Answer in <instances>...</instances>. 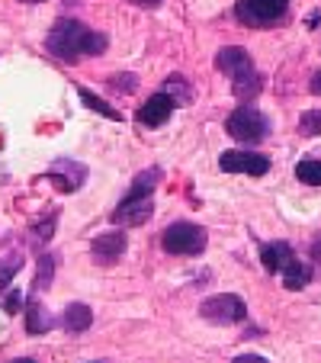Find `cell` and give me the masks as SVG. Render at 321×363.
Returning <instances> with one entry per match:
<instances>
[{
  "instance_id": "6da1fadb",
  "label": "cell",
  "mask_w": 321,
  "mask_h": 363,
  "mask_svg": "<svg viewBox=\"0 0 321 363\" xmlns=\"http://www.w3.org/2000/svg\"><path fill=\"white\" fill-rule=\"evenodd\" d=\"M106 45H110L106 35L94 33V29H87L77 20H58L45 39L48 55H55L64 65H74L77 58H87V55H100V52H106Z\"/></svg>"
},
{
  "instance_id": "7a4b0ae2",
  "label": "cell",
  "mask_w": 321,
  "mask_h": 363,
  "mask_svg": "<svg viewBox=\"0 0 321 363\" xmlns=\"http://www.w3.org/2000/svg\"><path fill=\"white\" fill-rule=\"evenodd\" d=\"M225 129H228V135L238 138L241 145H260L270 135L266 116L260 110H254V106H238V110L225 119Z\"/></svg>"
},
{
  "instance_id": "3957f363",
  "label": "cell",
  "mask_w": 321,
  "mask_h": 363,
  "mask_svg": "<svg viewBox=\"0 0 321 363\" xmlns=\"http://www.w3.org/2000/svg\"><path fill=\"white\" fill-rule=\"evenodd\" d=\"M161 245L167 254H184V257H196L205 251V228H199L196 222H174L164 228Z\"/></svg>"
},
{
  "instance_id": "277c9868",
  "label": "cell",
  "mask_w": 321,
  "mask_h": 363,
  "mask_svg": "<svg viewBox=\"0 0 321 363\" xmlns=\"http://www.w3.org/2000/svg\"><path fill=\"white\" fill-rule=\"evenodd\" d=\"M289 0H238L235 4V16L251 29H264V26H276L286 16Z\"/></svg>"
},
{
  "instance_id": "5b68a950",
  "label": "cell",
  "mask_w": 321,
  "mask_h": 363,
  "mask_svg": "<svg viewBox=\"0 0 321 363\" xmlns=\"http://www.w3.org/2000/svg\"><path fill=\"white\" fill-rule=\"evenodd\" d=\"M199 315L212 325H238L247 318V306L241 296L222 293V296H209V299L199 306Z\"/></svg>"
},
{
  "instance_id": "8992f818",
  "label": "cell",
  "mask_w": 321,
  "mask_h": 363,
  "mask_svg": "<svg viewBox=\"0 0 321 363\" xmlns=\"http://www.w3.org/2000/svg\"><path fill=\"white\" fill-rule=\"evenodd\" d=\"M219 167L225 174H251V177H260V174L270 171V158L260 155V151H225L219 158Z\"/></svg>"
},
{
  "instance_id": "52a82bcc",
  "label": "cell",
  "mask_w": 321,
  "mask_h": 363,
  "mask_svg": "<svg viewBox=\"0 0 321 363\" xmlns=\"http://www.w3.org/2000/svg\"><path fill=\"white\" fill-rule=\"evenodd\" d=\"M151 213H154V199H129L125 196L123 203L116 206V213H113V222L116 225H129V228H135V225H145V222L151 219Z\"/></svg>"
},
{
  "instance_id": "ba28073f",
  "label": "cell",
  "mask_w": 321,
  "mask_h": 363,
  "mask_svg": "<svg viewBox=\"0 0 321 363\" xmlns=\"http://www.w3.org/2000/svg\"><path fill=\"white\" fill-rule=\"evenodd\" d=\"M125 235L123 232H103V235H96L94 238V245H90V251H94V257H96V264H113V261H119L125 254Z\"/></svg>"
},
{
  "instance_id": "9c48e42d",
  "label": "cell",
  "mask_w": 321,
  "mask_h": 363,
  "mask_svg": "<svg viewBox=\"0 0 321 363\" xmlns=\"http://www.w3.org/2000/svg\"><path fill=\"white\" fill-rule=\"evenodd\" d=\"M174 110H177V106H174L171 96H167V94H154L151 100H145V106L138 110V123L151 125V129H154V125H164L167 119L174 116Z\"/></svg>"
},
{
  "instance_id": "30bf717a",
  "label": "cell",
  "mask_w": 321,
  "mask_h": 363,
  "mask_svg": "<svg viewBox=\"0 0 321 363\" xmlns=\"http://www.w3.org/2000/svg\"><path fill=\"white\" fill-rule=\"evenodd\" d=\"M215 65H219V71H225L228 77L241 74V71H251V55H247V48L241 45H225L215 55Z\"/></svg>"
},
{
  "instance_id": "8fae6325",
  "label": "cell",
  "mask_w": 321,
  "mask_h": 363,
  "mask_svg": "<svg viewBox=\"0 0 321 363\" xmlns=\"http://www.w3.org/2000/svg\"><path fill=\"white\" fill-rule=\"evenodd\" d=\"M264 90V77H260V71H241V74L232 77V94L238 96L241 103H251L254 96Z\"/></svg>"
},
{
  "instance_id": "7c38bea8",
  "label": "cell",
  "mask_w": 321,
  "mask_h": 363,
  "mask_svg": "<svg viewBox=\"0 0 321 363\" xmlns=\"http://www.w3.org/2000/svg\"><path fill=\"white\" fill-rule=\"evenodd\" d=\"M90 325H94V312H90L84 302H71V306L64 308V331H68V335H81Z\"/></svg>"
},
{
  "instance_id": "4fadbf2b",
  "label": "cell",
  "mask_w": 321,
  "mask_h": 363,
  "mask_svg": "<svg viewBox=\"0 0 321 363\" xmlns=\"http://www.w3.org/2000/svg\"><path fill=\"white\" fill-rule=\"evenodd\" d=\"M260 261H264V267L270 270V274H276V270H283L289 261H293V247L283 245V241L264 245V251H260Z\"/></svg>"
},
{
  "instance_id": "5bb4252c",
  "label": "cell",
  "mask_w": 321,
  "mask_h": 363,
  "mask_svg": "<svg viewBox=\"0 0 321 363\" xmlns=\"http://www.w3.org/2000/svg\"><path fill=\"white\" fill-rule=\"evenodd\" d=\"M157 180H161V167H148V171H142L135 180H132L129 199H148L151 193H154Z\"/></svg>"
},
{
  "instance_id": "9a60e30c",
  "label": "cell",
  "mask_w": 321,
  "mask_h": 363,
  "mask_svg": "<svg viewBox=\"0 0 321 363\" xmlns=\"http://www.w3.org/2000/svg\"><path fill=\"white\" fill-rule=\"evenodd\" d=\"M308 280H312V270L302 261H295V257L283 267V286L286 289H302V286H308Z\"/></svg>"
},
{
  "instance_id": "2e32d148",
  "label": "cell",
  "mask_w": 321,
  "mask_h": 363,
  "mask_svg": "<svg viewBox=\"0 0 321 363\" xmlns=\"http://www.w3.org/2000/svg\"><path fill=\"white\" fill-rule=\"evenodd\" d=\"M164 94L174 100V106H190V100H193L190 84H186V77H180V74H171V77H167Z\"/></svg>"
},
{
  "instance_id": "e0dca14e",
  "label": "cell",
  "mask_w": 321,
  "mask_h": 363,
  "mask_svg": "<svg viewBox=\"0 0 321 363\" xmlns=\"http://www.w3.org/2000/svg\"><path fill=\"white\" fill-rule=\"evenodd\" d=\"M52 328V315L42 306H26V331L29 335H45Z\"/></svg>"
},
{
  "instance_id": "ac0fdd59",
  "label": "cell",
  "mask_w": 321,
  "mask_h": 363,
  "mask_svg": "<svg viewBox=\"0 0 321 363\" xmlns=\"http://www.w3.org/2000/svg\"><path fill=\"white\" fill-rule=\"evenodd\" d=\"M295 177L302 180V184H312V186H321V161L315 158H305L295 164Z\"/></svg>"
},
{
  "instance_id": "d6986e66",
  "label": "cell",
  "mask_w": 321,
  "mask_h": 363,
  "mask_svg": "<svg viewBox=\"0 0 321 363\" xmlns=\"http://www.w3.org/2000/svg\"><path fill=\"white\" fill-rule=\"evenodd\" d=\"M77 96H81V100L87 103V106H90V110H94V113H103V116H110V119H123L116 110H113V106H106V103H103L100 96H94V94H90L87 87H77Z\"/></svg>"
},
{
  "instance_id": "ffe728a7",
  "label": "cell",
  "mask_w": 321,
  "mask_h": 363,
  "mask_svg": "<svg viewBox=\"0 0 321 363\" xmlns=\"http://www.w3.org/2000/svg\"><path fill=\"white\" fill-rule=\"evenodd\" d=\"M55 277V257L52 254H42L39 257V274H35V289H45V283Z\"/></svg>"
},
{
  "instance_id": "44dd1931",
  "label": "cell",
  "mask_w": 321,
  "mask_h": 363,
  "mask_svg": "<svg viewBox=\"0 0 321 363\" xmlns=\"http://www.w3.org/2000/svg\"><path fill=\"white\" fill-rule=\"evenodd\" d=\"M299 132L302 135H321V110H308L299 119Z\"/></svg>"
},
{
  "instance_id": "7402d4cb",
  "label": "cell",
  "mask_w": 321,
  "mask_h": 363,
  "mask_svg": "<svg viewBox=\"0 0 321 363\" xmlns=\"http://www.w3.org/2000/svg\"><path fill=\"white\" fill-rule=\"evenodd\" d=\"M113 87H116V90H129V94H132V90L138 87V77L135 74H116V77H113Z\"/></svg>"
},
{
  "instance_id": "603a6c76",
  "label": "cell",
  "mask_w": 321,
  "mask_h": 363,
  "mask_svg": "<svg viewBox=\"0 0 321 363\" xmlns=\"http://www.w3.org/2000/svg\"><path fill=\"white\" fill-rule=\"evenodd\" d=\"M232 363H270L266 357H260V354H241V357H235Z\"/></svg>"
},
{
  "instance_id": "cb8c5ba5",
  "label": "cell",
  "mask_w": 321,
  "mask_h": 363,
  "mask_svg": "<svg viewBox=\"0 0 321 363\" xmlns=\"http://www.w3.org/2000/svg\"><path fill=\"white\" fill-rule=\"evenodd\" d=\"M312 94L321 96V71H315V77H312Z\"/></svg>"
},
{
  "instance_id": "d4e9b609",
  "label": "cell",
  "mask_w": 321,
  "mask_h": 363,
  "mask_svg": "<svg viewBox=\"0 0 321 363\" xmlns=\"http://www.w3.org/2000/svg\"><path fill=\"white\" fill-rule=\"evenodd\" d=\"M132 4H135V7H157L161 0H132Z\"/></svg>"
},
{
  "instance_id": "484cf974",
  "label": "cell",
  "mask_w": 321,
  "mask_h": 363,
  "mask_svg": "<svg viewBox=\"0 0 321 363\" xmlns=\"http://www.w3.org/2000/svg\"><path fill=\"white\" fill-rule=\"evenodd\" d=\"M13 363H35V360H29V357H20V360H13Z\"/></svg>"
},
{
  "instance_id": "4316f807",
  "label": "cell",
  "mask_w": 321,
  "mask_h": 363,
  "mask_svg": "<svg viewBox=\"0 0 321 363\" xmlns=\"http://www.w3.org/2000/svg\"><path fill=\"white\" fill-rule=\"evenodd\" d=\"M23 4H42V0H23Z\"/></svg>"
}]
</instances>
